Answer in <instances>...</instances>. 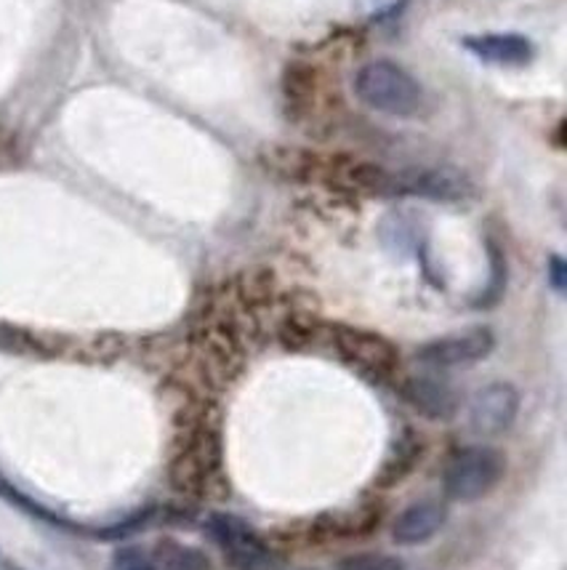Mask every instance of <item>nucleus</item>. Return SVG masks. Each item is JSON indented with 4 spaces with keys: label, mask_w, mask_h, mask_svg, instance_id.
Masks as SVG:
<instances>
[{
    "label": "nucleus",
    "mask_w": 567,
    "mask_h": 570,
    "mask_svg": "<svg viewBox=\"0 0 567 570\" xmlns=\"http://www.w3.org/2000/svg\"><path fill=\"white\" fill-rule=\"evenodd\" d=\"M355 97L370 110L391 118H418L429 107V97L418 78L389 59H376L357 70Z\"/></svg>",
    "instance_id": "nucleus-1"
},
{
    "label": "nucleus",
    "mask_w": 567,
    "mask_h": 570,
    "mask_svg": "<svg viewBox=\"0 0 567 570\" xmlns=\"http://www.w3.org/2000/svg\"><path fill=\"white\" fill-rule=\"evenodd\" d=\"M506 459L490 445H469L448 459L442 474L445 497L454 501H477L501 483Z\"/></svg>",
    "instance_id": "nucleus-2"
},
{
    "label": "nucleus",
    "mask_w": 567,
    "mask_h": 570,
    "mask_svg": "<svg viewBox=\"0 0 567 570\" xmlns=\"http://www.w3.org/2000/svg\"><path fill=\"white\" fill-rule=\"evenodd\" d=\"M328 338L344 363L370 379H391L400 371V352L381 334L352 328V325H334L328 328Z\"/></svg>",
    "instance_id": "nucleus-3"
},
{
    "label": "nucleus",
    "mask_w": 567,
    "mask_h": 570,
    "mask_svg": "<svg viewBox=\"0 0 567 570\" xmlns=\"http://www.w3.org/2000/svg\"><path fill=\"white\" fill-rule=\"evenodd\" d=\"M206 531L221 547V552H225V558L235 570H275L272 549L259 539L253 528H248L235 514H211Z\"/></svg>",
    "instance_id": "nucleus-4"
},
{
    "label": "nucleus",
    "mask_w": 567,
    "mask_h": 570,
    "mask_svg": "<svg viewBox=\"0 0 567 570\" xmlns=\"http://www.w3.org/2000/svg\"><path fill=\"white\" fill-rule=\"evenodd\" d=\"M496 347V336L485 325L477 328L456 331V334L431 338V342L418 347L416 360L429 365V368H458V365H471L485 360Z\"/></svg>",
    "instance_id": "nucleus-5"
},
{
    "label": "nucleus",
    "mask_w": 567,
    "mask_h": 570,
    "mask_svg": "<svg viewBox=\"0 0 567 570\" xmlns=\"http://www.w3.org/2000/svg\"><path fill=\"white\" fill-rule=\"evenodd\" d=\"M471 193V181L456 168H405L391 171V198L464 200Z\"/></svg>",
    "instance_id": "nucleus-6"
},
{
    "label": "nucleus",
    "mask_w": 567,
    "mask_h": 570,
    "mask_svg": "<svg viewBox=\"0 0 567 570\" xmlns=\"http://www.w3.org/2000/svg\"><path fill=\"white\" fill-rule=\"evenodd\" d=\"M519 413V392L509 382H493L475 392L467 422L477 438H498L515 424Z\"/></svg>",
    "instance_id": "nucleus-7"
},
{
    "label": "nucleus",
    "mask_w": 567,
    "mask_h": 570,
    "mask_svg": "<svg viewBox=\"0 0 567 570\" xmlns=\"http://www.w3.org/2000/svg\"><path fill=\"white\" fill-rule=\"evenodd\" d=\"M445 520H448V507L442 501H416V504L397 514L395 525H391V539L402 547L427 544L429 539H435L442 531Z\"/></svg>",
    "instance_id": "nucleus-8"
},
{
    "label": "nucleus",
    "mask_w": 567,
    "mask_h": 570,
    "mask_svg": "<svg viewBox=\"0 0 567 570\" xmlns=\"http://www.w3.org/2000/svg\"><path fill=\"white\" fill-rule=\"evenodd\" d=\"M464 49L475 53L477 59L490 65L506 67H523L536 57V49L528 38L511 36V32H488V36H469L464 38Z\"/></svg>",
    "instance_id": "nucleus-9"
},
{
    "label": "nucleus",
    "mask_w": 567,
    "mask_h": 570,
    "mask_svg": "<svg viewBox=\"0 0 567 570\" xmlns=\"http://www.w3.org/2000/svg\"><path fill=\"white\" fill-rule=\"evenodd\" d=\"M402 395L416 411H421L424 416L440 419V422L454 416L458 405L456 392L450 390V384L440 382V379H429V376L410 379V382L402 386Z\"/></svg>",
    "instance_id": "nucleus-10"
},
{
    "label": "nucleus",
    "mask_w": 567,
    "mask_h": 570,
    "mask_svg": "<svg viewBox=\"0 0 567 570\" xmlns=\"http://www.w3.org/2000/svg\"><path fill=\"white\" fill-rule=\"evenodd\" d=\"M158 568L160 570H211V560L195 547L177 544V541H163L158 547Z\"/></svg>",
    "instance_id": "nucleus-11"
},
{
    "label": "nucleus",
    "mask_w": 567,
    "mask_h": 570,
    "mask_svg": "<svg viewBox=\"0 0 567 570\" xmlns=\"http://www.w3.org/2000/svg\"><path fill=\"white\" fill-rule=\"evenodd\" d=\"M418 456H421V443L416 440V434L408 432L405 438H400L395 443V456H387V461H384V470L378 478L387 480L384 485L397 483V480L405 478V474L414 470Z\"/></svg>",
    "instance_id": "nucleus-12"
},
{
    "label": "nucleus",
    "mask_w": 567,
    "mask_h": 570,
    "mask_svg": "<svg viewBox=\"0 0 567 570\" xmlns=\"http://www.w3.org/2000/svg\"><path fill=\"white\" fill-rule=\"evenodd\" d=\"M339 570H405V562L400 558H395V554L362 552L341 560Z\"/></svg>",
    "instance_id": "nucleus-13"
},
{
    "label": "nucleus",
    "mask_w": 567,
    "mask_h": 570,
    "mask_svg": "<svg viewBox=\"0 0 567 570\" xmlns=\"http://www.w3.org/2000/svg\"><path fill=\"white\" fill-rule=\"evenodd\" d=\"M112 570H160L150 554L139 547H120L112 558Z\"/></svg>",
    "instance_id": "nucleus-14"
},
{
    "label": "nucleus",
    "mask_w": 567,
    "mask_h": 570,
    "mask_svg": "<svg viewBox=\"0 0 567 570\" xmlns=\"http://www.w3.org/2000/svg\"><path fill=\"white\" fill-rule=\"evenodd\" d=\"M549 281L559 291V294H563V291H565V262L559 259V256H551V262H549Z\"/></svg>",
    "instance_id": "nucleus-15"
}]
</instances>
